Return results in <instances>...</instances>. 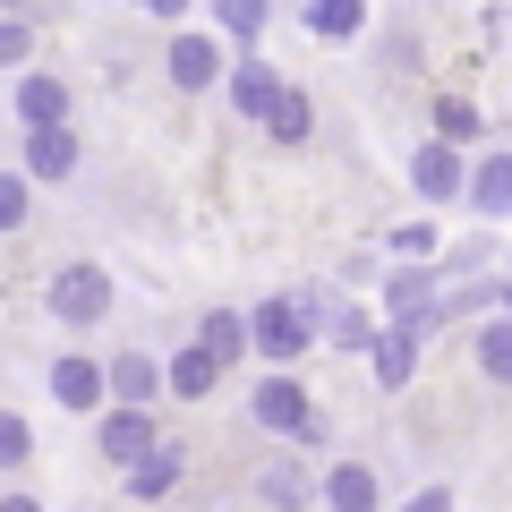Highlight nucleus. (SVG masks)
<instances>
[{
  "label": "nucleus",
  "instance_id": "obj_9",
  "mask_svg": "<svg viewBox=\"0 0 512 512\" xmlns=\"http://www.w3.org/2000/svg\"><path fill=\"white\" fill-rule=\"evenodd\" d=\"M69 163H77L69 128H35V137H26V171H35V180H69Z\"/></svg>",
  "mask_w": 512,
  "mask_h": 512
},
{
  "label": "nucleus",
  "instance_id": "obj_13",
  "mask_svg": "<svg viewBox=\"0 0 512 512\" xmlns=\"http://www.w3.org/2000/svg\"><path fill=\"white\" fill-rule=\"evenodd\" d=\"M470 197L487 205V214H512V154H487V163H478V180H470Z\"/></svg>",
  "mask_w": 512,
  "mask_h": 512
},
{
  "label": "nucleus",
  "instance_id": "obj_19",
  "mask_svg": "<svg viewBox=\"0 0 512 512\" xmlns=\"http://www.w3.org/2000/svg\"><path fill=\"white\" fill-rule=\"evenodd\" d=\"M478 367L495 384H512V325H478Z\"/></svg>",
  "mask_w": 512,
  "mask_h": 512
},
{
  "label": "nucleus",
  "instance_id": "obj_29",
  "mask_svg": "<svg viewBox=\"0 0 512 512\" xmlns=\"http://www.w3.org/2000/svg\"><path fill=\"white\" fill-rule=\"evenodd\" d=\"M402 512H453V487H427L419 504H402Z\"/></svg>",
  "mask_w": 512,
  "mask_h": 512
},
{
  "label": "nucleus",
  "instance_id": "obj_4",
  "mask_svg": "<svg viewBox=\"0 0 512 512\" xmlns=\"http://www.w3.org/2000/svg\"><path fill=\"white\" fill-rule=\"evenodd\" d=\"M171 86H188V94L222 86V52L205 35H180V43H171Z\"/></svg>",
  "mask_w": 512,
  "mask_h": 512
},
{
  "label": "nucleus",
  "instance_id": "obj_17",
  "mask_svg": "<svg viewBox=\"0 0 512 512\" xmlns=\"http://www.w3.org/2000/svg\"><path fill=\"white\" fill-rule=\"evenodd\" d=\"M214 376H222V367L214 359H205V350H180V359H171V393H188V402H197V393H214Z\"/></svg>",
  "mask_w": 512,
  "mask_h": 512
},
{
  "label": "nucleus",
  "instance_id": "obj_15",
  "mask_svg": "<svg viewBox=\"0 0 512 512\" xmlns=\"http://www.w3.org/2000/svg\"><path fill=\"white\" fill-rule=\"evenodd\" d=\"M171 478H180V453H146V461H128V495H171Z\"/></svg>",
  "mask_w": 512,
  "mask_h": 512
},
{
  "label": "nucleus",
  "instance_id": "obj_23",
  "mask_svg": "<svg viewBox=\"0 0 512 512\" xmlns=\"http://www.w3.org/2000/svg\"><path fill=\"white\" fill-rule=\"evenodd\" d=\"M427 291H436V282H427V274H402V282H393V316H402V325H419Z\"/></svg>",
  "mask_w": 512,
  "mask_h": 512
},
{
  "label": "nucleus",
  "instance_id": "obj_21",
  "mask_svg": "<svg viewBox=\"0 0 512 512\" xmlns=\"http://www.w3.org/2000/svg\"><path fill=\"white\" fill-rule=\"evenodd\" d=\"M274 86H282L274 69H239V77H231V94H239V111H265V103H274Z\"/></svg>",
  "mask_w": 512,
  "mask_h": 512
},
{
  "label": "nucleus",
  "instance_id": "obj_25",
  "mask_svg": "<svg viewBox=\"0 0 512 512\" xmlns=\"http://www.w3.org/2000/svg\"><path fill=\"white\" fill-rule=\"evenodd\" d=\"M18 222H26V180L0 171V231H18Z\"/></svg>",
  "mask_w": 512,
  "mask_h": 512
},
{
  "label": "nucleus",
  "instance_id": "obj_31",
  "mask_svg": "<svg viewBox=\"0 0 512 512\" xmlns=\"http://www.w3.org/2000/svg\"><path fill=\"white\" fill-rule=\"evenodd\" d=\"M0 512H43V504H35V495H9V504H0Z\"/></svg>",
  "mask_w": 512,
  "mask_h": 512
},
{
  "label": "nucleus",
  "instance_id": "obj_10",
  "mask_svg": "<svg viewBox=\"0 0 512 512\" xmlns=\"http://www.w3.org/2000/svg\"><path fill=\"white\" fill-rule=\"evenodd\" d=\"M52 393L69 410H94V402H103V367H94V359H60L52 367Z\"/></svg>",
  "mask_w": 512,
  "mask_h": 512
},
{
  "label": "nucleus",
  "instance_id": "obj_16",
  "mask_svg": "<svg viewBox=\"0 0 512 512\" xmlns=\"http://www.w3.org/2000/svg\"><path fill=\"white\" fill-rule=\"evenodd\" d=\"M239 342H248V325H239V316H205V333H197V350H205V359H214V367H231L239 359Z\"/></svg>",
  "mask_w": 512,
  "mask_h": 512
},
{
  "label": "nucleus",
  "instance_id": "obj_2",
  "mask_svg": "<svg viewBox=\"0 0 512 512\" xmlns=\"http://www.w3.org/2000/svg\"><path fill=\"white\" fill-rule=\"evenodd\" d=\"M52 308L69 316V325H94V316L111 308V274L103 265H69V274L52 282Z\"/></svg>",
  "mask_w": 512,
  "mask_h": 512
},
{
  "label": "nucleus",
  "instance_id": "obj_3",
  "mask_svg": "<svg viewBox=\"0 0 512 512\" xmlns=\"http://www.w3.org/2000/svg\"><path fill=\"white\" fill-rule=\"evenodd\" d=\"M256 419L274 427V436H316V410H308V393H299L291 376H265V384H256Z\"/></svg>",
  "mask_w": 512,
  "mask_h": 512
},
{
  "label": "nucleus",
  "instance_id": "obj_27",
  "mask_svg": "<svg viewBox=\"0 0 512 512\" xmlns=\"http://www.w3.org/2000/svg\"><path fill=\"white\" fill-rule=\"evenodd\" d=\"M393 248H402V256H427V248H436V231H427V222H402V231H393Z\"/></svg>",
  "mask_w": 512,
  "mask_h": 512
},
{
  "label": "nucleus",
  "instance_id": "obj_18",
  "mask_svg": "<svg viewBox=\"0 0 512 512\" xmlns=\"http://www.w3.org/2000/svg\"><path fill=\"white\" fill-rule=\"evenodd\" d=\"M256 495H265V504H274V512H299V504H308V478H299L291 461H274V470L256 478Z\"/></svg>",
  "mask_w": 512,
  "mask_h": 512
},
{
  "label": "nucleus",
  "instance_id": "obj_1",
  "mask_svg": "<svg viewBox=\"0 0 512 512\" xmlns=\"http://www.w3.org/2000/svg\"><path fill=\"white\" fill-rule=\"evenodd\" d=\"M248 342L265 350V359H299V342H308V308H299V299H265V308L248 316Z\"/></svg>",
  "mask_w": 512,
  "mask_h": 512
},
{
  "label": "nucleus",
  "instance_id": "obj_30",
  "mask_svg": "<svg viewBox=\"0 0 512 512\" xmlns=\"http://www.w3.org/2000/svg\"><path fill=\"white\" fill-rule=\"evenodd\" d=\"M146 9H154V18H180V9H188V0H146Z\"/></svg>",
  "mask_w": 512,
  "mask_h": 512
},
{
  "label": "nucleus",
  "instance_id": "obj_26",
  "mask_svg": "<svg viewBox=\"0 0 512 512\" xmlns=\"http://www.w3.org/2000/svg\"><path fill=\"white\" fill-rule=\"evenodd\" d=\"M9 461H26V419L18 410H0V470H9Z\"/></svg>",
  "mask_w": 512,
  "mask_h": 512
},
{
  "label": "nucleus",
  "instance_id": "obj_6",
  "mask_svg": "<svg viewBox=\"0 0 512 512\" xmlns=\"http://www.w3.org/2000/svg\"><path fill=\"white\" fill-rule=\"evenodd\" d=\"M103 384H111V393H120V410H146V393H154V384H163V367H154V359H137V350H128V359H111V367H103Z\"/></svg>",
  "mask_w": 512,
  "mask_h": 512
},
{
  "label": "nucleus",
  "instance_id": "obj_20",
  "mask_svg": "<svg viewBox=\"0 0 512 512\" xmlns=\"http://www.w3.org/2000/svg\"><path fill=\"white\" fill-rule=\"evenodd\" d=\"M308 26H316V35H359V0H316Z\"/></svg>",
  "mask_w": 512,
  "mask_h": 512
},
{
  "label": "nucleus",
  "instance_id": "obj_8",
  "mask_svg": "<svg viewBox=\"0 0 512 512\" xmlns=\"http://www.w3.org/2000/svg\"><path fill=\"white\" fill-rule=\"evenodd\" d=\"M325 504L333 512H376V470H367V461H342V470L325 478Z\"/></svg>",
  "mask_w": 512,
  "mask_h": 512
},
{
  "label": "nucleus",
  "instance_id": "obj_14",
  "mask_svg": "<svg viewBox=\"0 0 512 512\" xmlns=\"http://www.w3.org/2000/svg\"><path fill=\"white\" fill-rule=\"evenodd\" d=\"M461 188V154L453 146H419V197H453Z\"/></svg>",
  "mask_w": 512,
  "mask_h": 512
},
{
  "label": "nucleus",
  "instance_id": "obj_11",
  "mask_svg": "<svg viewBox=\"0 0 512 512\" xmlns=\"http://www.w3.org/2000/svg\"><path fill=\"white\" fill-rule=\"evenodd\" d=\"M410 367H419V325H393L376 342V384H410Z\"/></svg>",
  "mask_w": 512,
  "mask_h": 512
},
{
  "label": "nucleus",
  "instance_id": "obj_7",
  "mask_svg": "<svg viewBox=\"0 0 512 512\" xmlns=\"http://www.w3.org/2000/svg\"><path fill=\"white\" fill-rule=\"evenodd\" d=\"M18 111H26V128H60V120H69V86H60V77H26Z\"/></svg>",
  "mask_w": 512,
  "mask_h": 512
},
{
  "label": "nucleus",
  "instance_id": "obj_22",
  "mask_svg": "<svg viewBox=\"0 0 512 512\" xmlns=\"http://www.w3.org/2000/svg\"><path fill=\"white\" fill-rule=\"evenodd\" d=\"M436 128H444V146H453V137H478V103L444 94V103H436Z\"/></svg>",
  "mask_w": 512,
  "mask_h": 512
},
{
  "label": "nucleus",
  "instance_id": "obj_5",
  "mask_svg": "<svg viewBox=\"0 0 512 512\" xmlns=\"http://www.w3.org/2000/svg\"><path fill=\"white\" fill-rule=\"evenodd\" d=\"M103 453L120 461V470H128V461H146L154 453V419H146V410H111V419H103Z\"/></svg>",
  "mask_w": 512,
  "mask_h": 512
},
{
  "label": "nucleus",
  "instance_id": "obj_24",
  "mask_svg": "<svg viewBox=\"0 0 512 512\" xmlns=\"http://www.w3.org/2000/svg\"><path fill=\"white\" fill-rule=\"evenodd\" d=\"M214 18L231 26V35H256V26H265V0H214Z\"/></svg>",
  "mask_w": 512,
  "mask_h": 512
},
{
  "label": "nucleus",
  "instance_id": "obj_12",
  "mask_svg": "<svg viewBox=\"0 0 512 512\" xmlns=\"http://www.w3.org/2000/svg\"><path fill=\"white\" fill-rule=\"evenodd\" d=\"M256 120L274 128L282 146H299V137H308V94H299V86H274V103L256 111Z\"/></svg>",
  "mask_w": 512,
  "mask_h": 512
},
{
  "label": "nucleus",
  "instance_id": "obj_28",
  "mask_svg": "<svg viewBox=\"0 0 512 512\" xmlns=\"http://www.w3.org/2000/svg\"><path fill=\"white\" fill-rule=\"evenodd\" d=\"M9 60H26V26L18 18H0V69H9Z\"/></svg>",
  "mask_w": 512,
  "mask_h": 512
}]
</instances>
